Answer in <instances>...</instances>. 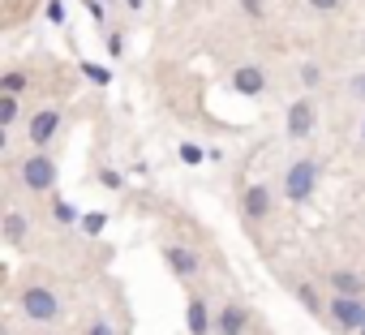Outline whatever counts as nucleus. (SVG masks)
I'll use <instances>...</instances> for the list:
<instances>
[{"label": "nucleus", "mask_w": 365, "mask_h": 335, "mask_svg": "<svg viewBox=\"0 0 365 335\" xmlns=\"http://www.w3.org/2000/svg\"><path fill=\"white\" fill-rule=\"evenodd\" d=\"M22 314H26L31 322H56V318H61V301H56V292H48L43 284H31V288L22 292Z\"/></svg>", "instance_id": "nucleus-1"}, {"label": "nucleus", "mask_w": 365, "mask_h": 335, "mask_svg": "<svg viewBox=\"0 0 365 335\" xmlns=\"http://www.w3.org/2000/svg\"><path fill=\"white\" fill-rule=\"evenodd\" d=\"M314 181H318V163H314V159H297L288 172H284V194H288L292 202H305V198L314 194Z\"/></svg>", "instance_id": "nucleus-2"}, {"label": "nucleus", "mask_w": 365, "mask_h": 335, "mask_svg": "<svg viewBox=\"0 0 365 335\" xmlns=\"http://www.w3.org/2000/svg\"><path fill=\"white\" fill-rule=\"evenodd\" d=\"M22 181H26V190H35V194L52 190V185H56V159H48V155H31V159L22 163Z\"/></svg>", "instance_id": "nucleus-3"}, {"label": "nucleus", "mask_w": 365, "mask_h": 335, "mask_svg": "<svg viewBox=\"0 0 365 335\" xmlns=\"http://www.w3.org/2000/svg\"><path fill=\"white\" fill-rule=\"evenodd\" d=\"M331 318H335L339 331H361V322H365V301L335 297V301H331Z\"/></svg>", "instance_id": "nucleus-4"}, {"label": "nucleus", "mask_w": 365, "mask_h": 335, "mask_svg": "<svg viewBox=\"0 0 365 335\" xmlns=\"http://www.w3.org/2000/svg\"><path fill=\"white\" fill-rule=\"evenodd\" d=\"M56 129H61V112H56V108H43V112H35V120H31V142H35V146H48Z\"/></svg>", "instance_id": "nucleus-5"}, {"label": "nucleus", "mask_w": 365, "mask_h": 335, "mask_svg": "<svg viewBox=\"0 0 365 335\" xmlns=\"http://www.w3.org/2000/svg\"><path fill=\"white\" fill-rule=\"evenodd\" d=\"M245 326H250V318H245L241 305H224L220 318H215V331L220 335H245Z\"/></svg>", "instance_id": "nucleus-6"}, {"label": "nucleus", "mask_w": 365, "mask_h": 335, "mask_svg": "<svg viewBox=\"0 0 365 335\" xmlns=\"http://www.w3.org/2000/svg\"><path fill=\"white\" fill-rule=\"evenodd\" d=\"M232 86H237L241 95H262V91H267V73L254 69V65H245V69L232 73Z\"/></svg>", "instance_id": "nucleus-7"}, {"label": "nucleus", "mask_w": 365, "mask_h": 335, "mask_svg": "<svg viewBox=\"0 0 365 335\" xmlns=\"http://www.w3.org/2000/svg\"><path fill=\"white\" fill-rule=\"evenodd\" d=\"M163 258H168V267H172L176 275H194V271H198V258H194V249H185V245H168Z\"/></svg>", "instance_id": "nucleus-8"}, {"label": "nucleus", "mask_w": 365, "mask_h": 335, "mask_svg": "<svg viewBox=\"0 0 365 335\" xmlns=\"http://www.w3.org/2000/svg\"><path fill=\"white\" fill-rule=\"evenodd\" d=\"M309 129H314V108L309 103H292L288 108V133L292 138H305Z\"/></svg>", "instance_id": "nucleus-9"}, {"label": "nucleus", "mask_w": 365, "mask_h": 335, "mask_svg": "<svg viewBox=\"0 0 365 335\" xmlns=\"http://www.w3.org/2000/svg\"><path fill=\"white\" fill-rule=\"evenodd\" d=\"M241 207H245V215H250V220H262V215L271 211V194H267L262 185H250V190H245V198H241Z\"/></svg>", "instance_id": "nucleus-10"}, {"label": "nucleus", "mask_w": 365, "mask_h": 335, "mask_svg": "<svg viewBox=\"0 0 365 335\" xmlns=\"http://www.w3.org/2000/svg\"><path fill=\"white\" fill-rule=\"evenodd\" d=\"M331 288H335L339 297H352V301H361V292H365V279H361L356 271H335V275H331Z\"/></svg>", "instance_id": "nucleus-11"}, {"label": "nucleus", "mask_w": 365, "mask_h": 335, "mask_svg": "<svg viewBox=\"0 0 365 335\" xmlns=\"http://www.w3.org/2000/svg\"><path fill=\"white\" fill-rule=\"evenodd\" d=\"M185 326H190V335H207V331L215 326V322H211V314H207V305H202L198 297H194V301H190V309H185Z\"/></svg>", "instance_id": "nucleus-12"}, {"label": "nucleus", "mask_w": 365, "mask_h": 335, "mask_svg": "<svg viewBox=\"0 0 365 335\" xmlns=\"http://www.w3.org/2000/svg\"><path fill=\"white\" fill-rule=\"evenodd\" d=\"M26 237V220H22V211H5V241H22Z\"/></svg>", "instance_id": "nucleus-13"}, {"label": "nucleus", "mask_w": 365, "mask_h": 335, "mask_svg": "<svg viewBox=\"0 0 365 335\" xmlns=\"http://www.w3.org/2000/svg\"><path fill=\"white\" fill-rule=\"evenodd\" d=\"M78 224H82V232H86V237H99V232L108 228V215H103V211H86Z\"/></svg>", "instance_id": "nucleus-14"}, {"label": "nucleus", "mask_w": 365, "mask_h": 335, "mask_svg": "<svg viewBox=\"0 0 365 335\" xmlns=\"http://www.w3.org/2000/svg\"><path fill=\"white\" fill-rule=\"evenodd\" d=\"M26 91V73H0V95H22Z\"/></svg>", "instance_id": "nucleus-15"}, {"label": "nucleus", "mask_w": 365, "mask_h": 335, "mask_svg": "<svg viewBox=\"0 0 365 335\" xmlns=\"http://www.w3.org/2000/svg\"><path fill=\"white\" fill-rule=\"evenodd\" d=\"M18 120V99L14 95H0V129H9Z\"/></svg>", "instance_id": "nucleus-16"}, {"label": "nucleus", "mask_w": 365, "mask_h": 335, "mask_svg": "<svg viewBox=\"0 0 365 335\" xmlns=\"http://www.w3.org/2000/svg\"><path fill=\"white\" fill-rule=\"evenodd\" d=\"M43 18H48L52 26H65V18H69V9H65V0H48V9H43Z\"/></svg>", "instance_id": "nucleus-17"}, {"label": "nucleus", "mask_w": 365, "mask_h": 335, "mask_svg": "<svg viewBox=\"0 0 365 335\" xmlns=\"http://www.w3.org/2000/svg\"><path fill=\"white\" fill-rule=\"evenodd\" d=\"M82 73H86L95 86H108V82H112V73H108L103 65H91V61H82Z\"/></svg>", "instance_id": "nucleus-18"}, {"label": "nucleus", "mask_w": 365, "mask_h": 335, "mask_svg": "<svg viewBox=\"0 0 365 335\" xmlns=\"http://www.w3.org/2000/svg\"><path fill=\"white\" fill-rule=\"evenodd\" d=\"M52 215H56V224H78V220H82L69 202H56V207H52Z\"/></svg>", "instance_id": "nucleus-19"}, {"label": "nucleus", "mask_w": 365, "mask_h": 335, "mask_svg": "<svg viewBox=\"0 0 365 335\" xmlns=\"http://www.w3.org/2000/svg\"><path fill=\"white\" fill-rule=\"evenodd\" d=\"M180 159H185V163H202V146L185 142V146H180Z\"/></svg>", "instance_id": "nucleus-20"}, {"label": "nucleus", "mask_w": 365, "mask_h": 335, "mask_svg": "<svg viewBox=\"0 0 365 335\" xmlns=\"http://www.w3.org/2000/svg\"><path fill=\"white\" fill-rule=\"evenodd\" d=\"M301 82H305V86H318V82H322V69H318V65H305V69H301Z\"/></svg>", "instance_id": "nucleus-21"}, {"label": "nucleus", "mask_w": 365, "mask_h": 335, "mask_svg": "<svg viewBox=\"0 0 365 335\" xmlns=\"http://www.w3.org/2000/svg\"><path fill=\"white\" fill-rule=\"evenodd\" d=\"M297 297H301L309 309H318V297H314V288H305V284H301V288H297Z\"/></svg>", "instance_id": "nucleus-22"}, {"label": "nucleus", "mask_w": 365, "mask_h": 335, "mask_svg": "<svg viewBox=\"0 0 365 335\" xmlns=\"http://www.w3.org/2000/svg\"><path fill=\"white\" fill-rule=\"evenodd\" d=\"M241 9H245L250 18H262V0H241Z\"/></svg>", "instance_id": "nucleus-23"}, {"label": "nucleus", "mask_w": 365, "mask_h": 335, "mask_svg": "<svg viewBox=\"0 0 365 335\" xmlns=\"http://www.w3.org/2000/svg\"><path fill=\"white\" fill-rule=\"evenodd\" d=\"M99 181H103V185H108V190H120V172H112V168H108V172H103V177H99Z\"/></svg>", "instance_id": "nucleus-24"}, {"label": "nucleus", "mask_w": 365, "mask_h": 335, "mask_svg": "<svg viewBox=\"0 0 365 335\" xmlns=\"http://www.w3.org/2000/svg\"><path fill=\"white\" fill-rule=\"evenodd\" d=\"M108 52L120 56V52H125V39H120V35H108Z\"/></svg>", "instance_id": "nucleus-25"}, {"label": "nucleus", "mask_w": 365, "mask_h": 335, "mask_svg": "<svg viewBox=\"0 0 365 335\" xmlns=\"http://www.w3.org/2000/svg\"><path fill=\"white\" fill-rule=\"evenodd\" d=\"M309 5H314V9H318V14H331V9H335V5H339V0H309Z\"/></svg>", "instance_id": "nucleus-26"}, {"label": "nucleus", "mask_w": 365, "mask_h": 335, "mask_svg": "<svg viewBox=\"0 0 365 335\" xmlns=\"http://www.w3.org/2000/svg\"><path fill=\"white\" fill-rule=\"evenodd\" d=\"M86 335H116V331H112L108 322H91V331H86Z\"/></svg>", "instance_id": "nucleus-27"}, {"label": "nucleus", "mask_w": 365, "mask_h": 335, "mask_svg": "<svg viewBox=\"0 0 365 335\" xmlns=\"http://www.w3.org/2000/svg\"><path fill=\"white\" fill-rule=\"evenodd\" d=\"M86 9H91V18H95V22H103V5H99V0H86Z\"/></svg>", "instance_id": "nucleus-28"}, {"label": "nucleus", "mask_w": 365, "mask_h": 335, "mask_svg": "<svg viewBox=\"0 0 365 335\" xmlns=\"http://www.w3.org/2000/svg\"><path fill=\"white\" fill-rule=\"evenodd\" d=\"M352 91H356V95H365V73H356V78H352Z\"/></svg>", "instance_id": "nucleus-29"}, {"label": "nucleus", "mask_w": 365, "mask_h": 335, "mask_svg": "<svg viewBox=\"0 0 365 335\" xmlns=\"http://www.w3.org/2000/svg\"><path fill=\"white\" fill-rule=\"evenodd\" d=\"M0 150H5V129H0Z\"/></svg>", "instance_id": "nucleus-30"}, {"label": "nucleus", "mask_w": 365, "mask_h": 335, "mask_svg": "<svg viewBox=\"0 0 365 335\" xmlns=\"http://www.w3.org/2000/svg\"><path fill=\"white\" fill-rule=\"evenodd\" d=\"M361 142H365V120H361Z\"/></svg>", "instance_id": "nucleus-31"}, {"label": "nucleus", "mask_w": 365, "mask_h": 335, "mask_svg": "<svg viewBox=\"0 0 365 335\" xmlns=\"http://www.w3.org/2000/svg\"><path fill=\"white\" fill-rule=\"evenodd\" d=\"M356 335H365V322H361V331H356Z\"/></svg>", "instance_id": "nucleus-32"}, {"label": "nucleus", "mask_w": 365, "mask_h": 335, "mask_svg": "<svg viewBox=\"0 0 365 335\" xmlns=\"http://www.w3.org/2000/svg\"><path fill=\"white\" fill-rule=\"evenodd\" d=\"M99 5H103V0H99Z\"/></svg>", "instance_id": "nucleus-33"}]
</instances>
